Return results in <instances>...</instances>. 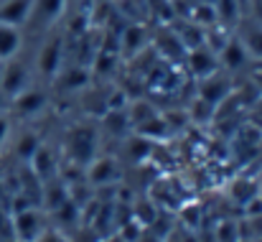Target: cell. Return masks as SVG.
<instances>
[{"label":"cell","mask_w":262,"mask_h":242,"mask_svg":"<svg viewBox=\"0 0 262 242\" xmlns=\"http://www.w3.org/2000/svg\"><path fill=\"white\" fill-rule=\"evenodd\" d=\"M67 153L69 161L89 166L97 158V130L92 125H74L67 133Z\"/></svg>","instance_id":"obj_1"},{"label":"cell","mask_w":262,"mask_h":242,"mask_svg":"<svg viewBox=\"0 0 262 242\" xmlns=\"http://www.w3.org/2000/svg\"><path fill=\"white\" fill-rule=\"evenodd\" d=\"M43 230H46V222L36 207H28L13 214V237L18 242H36Z\"/></svg>","instance_id":"obj_2"},{"label":"cell","mask_w":262,"mask_h":242,"mask_svg":"<svg viewBox=\"0 0 262 242\" xmlns=\"http://www.w3.org/2000/svg\"><path fill=\"white\" fill-rule=\"evenodd\" d=\"M26 87H28V67L23 62H15V59L10 62L8 59V64L0 69V89H3V94L8 99H13Z\"/></svg>","instance_id":"obj_3"},{"label":"cell","mask_w":262,"mask_h":242,"mask_svg":"<svg viewBox=\"0 0 262 242\" xmlns=\"http://www.w3.org/2000/svg\"><path fill=\"white\" fill-rule=\"evenodd\" d=\"M122 178V168L115 158H94L87 166V184L97 186H115Z\"/></svg>","instance_id":"obj_4"},{"label":"cell","mask_w":262,"mask_h":242,"mask_svg":"<svg viewBox=\"0 0 262 242\" xmlns=\"http://www.w3.org/2000/svg\"><path fill=\"white\" fill-rule=\"evenodd\" d=\"M183 62L188 64V72L196 79H204V77H209V74H214L219 69V56L211 49H206V46H196V49L186 51Z\"/></svg>","instance_id":"obj_5"},{"label":"cell","mask_w":262,"mask_h":242,"mask_svg":"<svg viewBox=\"0 0 262 242\" xmlns=\"http://www.w3.org/2000/svg\"><path fill=\"white\" fill-rule=\"evenodd\" d=\"M232 89H234V82L229 79L227 74H219V72H214V74L199 79V97L206 99V102H211L214 107H216L227 94H232Z\"/></svg>","instance_id":"obj_6"},{"label":"cell","mask_w":262,"mask_h":242,"mask_svg":"<svg viewBox=\"0 0 262 242\" xmlns=\"http://www.w3.org/2000/svg\"><path fill=\"white\" fill-rule=\"evenodd\" d=\"M61 62H64V41L61 38H51L43 44L41 54H38V72L49 79H54L61 72Z\"/></svg>","instance_id":"obj_7"},{"label":"cell","mask_w":262,"mask_h":242,"mask_svg":"<svg viewBox=\"0 0 262 242\" xmlns=\"http://www.w3.org/2000/svg\"><path fill=\"white\" fill-rule=\"evenodd\" d=\"M10 105H13L15 115H20V117H33V115H38V112L46 107V94H43L41 89L26 87L23 92H18V94L13 97Z\"/></svg>","instance_id":"obj_8"},{"label":"cell","mask_w":262,"mask_h":242,"mask_svg":"<svg viewBox=\"0 0 262 242\" xmlns=\"http://www.w3.org/2000/svg\"><path fill=\"white\" fill-rule=\"evenodd\" d=\"M216 56H219V64L227 72H242L247 67V62H250V51L245 49V44L239 38H229Z\"/></svg>","instance_id":"obj_9"},{"label":"cell","mask_w":262,"mask_h":242,"mask_svg":"<svg viewBox=\"0 0 262 242\" xmlns=\"http://www.w3.org/2000/svg\"><path fill=\"white\" fill-rule=\"evenodd\" d=\"M64 5H67V0H33V8H31L33 26L41 31V28H49L51 23H56L64 13Z\"/></svg>","instance_id":"obj_10"},{"label":"cell","mask_w":262,"mask_h":242,"mask_svg":"<svg viewBox=\"0 0 262 242\" xmlns=\"http://www.w3.org/2000/svg\"><path fill=\"white\" fill-rule=\"evenodd\" d=\"M145 44H148V33H145V26H143L140 21L127 23V26L122 28V33H120V51H122L125 56L140 54V51L145 49Z\"/></svg>","instance_id":"obj_11"},{"label":"cell","mask_w":262,"mask_h":242,"mask_svg":"<svg viewBox=\"0 0 262 242\" xmlns=\"http://www.w3.org/2000/svg\"><path fill=\"white\" fill-rule=\"evenodd\" d=\"M31 8H33V0H3L0 3V23L20 28L23 23H28Z\"/></svg>","instance_id":"obj_12"},{"label":"cell","mask_w":262,"mask_h":242,"mask_svg":"<svg viewBox=\"0 0 262 242\" xmlns=\"http://www.w3.org/2000/svg\"><path fill=\"white\" fill-rule=\"evenodd\" d=\"M156 46L158 51L168 59V62H183L186 59V46L181 44V38L176 36L173 28H161L158 31V38H156Z\"/></svg>","instance_id":"obj_13"},{"label":"cell","mask_w":262,"mask_h":242,"mask_svg":"<svg viewBox=\"0 0 262 242\" xmlns=\"http://www.w3.org/2000/svg\"><path fill=\"white\" fill-rule=\"evenodd\" d=\"M31 171L38 176V181L43 184V181H51L56 173H59V166H56V158H54V153L46 148V146H41L38 151H36V156L31 158Z\"/></svg>","instance_id":"obj_14"},{"label":"cell","mask_w":262,"mask_h":242,"mask_svg":"<svg viewBox=\"0 0 262 242\" xmlns=\"http://www.w3.org/2000/svg\"><path fill=\"white\" fill-rule=\"evenodd\" d=\"M64 201H69V186L59 178V181H43L41 186V204H46V209H59Z\"/></svg>","instance_id":"obj_15"},{"label":"cell","mask_w":262,"mask_h":242,"mask_svg":"<svg viewBox=\"0 0 262 242\" xmlns=\"http://www.w3.org/2000/svg\"><path fill=\"white\" fill-rule=\"evenodd\" d=\"M239 41L245 44V49L250 51V56L262 59V23L260 21H247V23H242Z\"/></svg>","instance_id":"obj_16"},{"label":"cell","mask_w":262,"mask_h":242,"mask_svg":"<svg viewBox=\"0 0 262 242\" xmlns=\"http://www.w3.org/2000/svg\"><path fill=\"white\" fill-rule=\"evenodd\" d=\"M102 125H104V130H107L110 135H115V138H125V135L133 130L130 117H127V110H107V112L102 115Z\"/></svg>","instance_id":"obj_17"},{"label":"cell","mask_w":262,"mask_h":242,"mask_svg":"<svg viewBox=\"0 0 262 242\" xmlns=\"http://www.w3.org/2000/svg\"><path fill=\"white\" fill-rule=\"evenodd\" d=\"M135 133H138V135H143V138H148V140H153V143H161V140H166V138L171 135L168 123L163 120V115H161V112H156L150 120H145L143 125H138V128H135Z\"/></svg>","instance_id":"obj_18"},{"label":"cell","mask_w":262,"mask_h":242,"mask_svg":"<svg viewBox=\"0 0 262 242\" xmlns=\"http://www.w3.org/2000/svg\"><path fill=\"white\" fill-rule=\"evenodd\" d=\"M20 51V31L15 26L0 23V62L13 59Z\"/></svg>","instance_id":"obj_19"},{"label":"cell","mask_w":262,"mask_h":242,"mask_svg":"<svg viewBox=\"0 0 262 242\" xmlns=\"http://www.w3.org/2000/svg\"><path fill=\"white\" fill-rule=\"evenodd\" d=\"M176 36L181 38V44L191 51V49H196V46H204V33H206V28H201V26H196L193 21H188L186 18V23H181V26H173Z\"/></svg>","instance_id":"obj_20"},{"label":"cell","mask_w":262,"mask_h":242,"mask_svg":"<svg viewBox=\"0 0 262 242\" xmlns=\"http://www.w3.org/2000/svg\"><path fill=\"white\" fill-rule=\"evenodd\" d=\"M260 194V184L255 181V178H237V181H232V186H229V196H232V201H237L239 207H245L250 199H255Z\"/></svg>","instance_id":"obj_21"},{"label":"cell","mask_w":262,"mask_h":242,"mask_svg":"<svg viewBox=\"0 0 262 242\" xmlns=\"http://www.w3.org/2000/svg\"><path fill=\"white\" fill-rule=\"evenodd\" d=\"M214 8H216V21L222 28H232L242 18L239 0H214Z\"/></svg>","instance_id":"obj_22"},{"label":"cell","mask_w":262,"mask_h":242,"mask_svg":"<svg viewBox=\"0 0 262 242\" xmlns=\"http://www.w3.org/2000/svg\"><path fill=\"white\" fill-rule=\"evenodd\" d=\"M153 148H156V143L148 140V138H143V135H138V133H135V135L127 140V146H125L127 158L133 163H145L153 156Z\"/></svg>","instance_id":"obj_23"},{"label":"cell","mask_w":262,"mask_h":242,"mask_svg":"<svg viewBox=\"0 0 262 242\" xmlns=\"http://www.w3.org/2000/svg\"><path fill=\"white\" fill-rule=\"evenodd\" d=\"M188 21H193V23H196V26H201V28L219 26L214 3H206V0H201V3H193V5H191V15H188Z\"/></svg>","instance_id":"obj_24"},{"label":"cell","mask_w":262,"mask_h":242,"mask_svg":"<svg viewBox=\"0 0 262 242\" xmlns=\"http://www.w3.org/2000/svg\"><path fill=\"white\" fill-rule=\"evenodd\" d=\"M89 82V72L87 67H82V64H74V67H69L67 72H61V89H82V87H87Z\"/></svg>","instance_id":"obj_25"},{"label":"cell","mask_w":262,"mask_h":242,"mask_svg":"<svg viewBox=\"0 0 262 242\" xmlns=\"http://www.w3.org/2000/svg\"><path fill=\"white\" fill-rule=\"evenodd\" d=\"M188 120L196 123V125H209V123H214V105L206 102V99H201V97H196V99L191 102Z\"/></svg>","instance_id":"obj_26"},{"label":"cell","mask_w":262,"mask_h":242,"mask_svg":"<svg viewBox=\"0 0 262 242\" xmlns=\"http://www.w3.org/2000/svg\"><path fill=\"white\" fill-rule=\"evenodd\" d=\"M41 146H43V143H41V138H38L36 133H23V135L18 138V143H15V153H18L20 161L28 163L36 156V151H38Z\"/></svg>","instance_id":"obj_27"},{"label":"cell","mask_w":262,"mask_h":242,"mask_svg":"<svg viewBox=\"0 0 262 242\" xmlns=\"http://www.w3.org/2000/svg\"><path fill=\"white\" fill-rule=\"evenodd\" d=\"M242 237V222L224 219L214 227V242H239Z\"/></svg>","instance_id":"obj_28"},{"label":"cell","mask_w":262,"mask_h":242,"mask_svg":"<svg viewBox=\"0 0 262 242\" xmlns=\"http://www.w3.org/2000/svg\"><path fill=\"white\" fill-rule=\"evenodd\" d=\"M156 112H158V110H156L150 102H145V99H138V102H133V105H130V110H127V117H130V125H133V130H135L138 125H143L145 120H150Z\"/></svg>","instance_id":"obj_29"},{"label":"cell","mask_w":262,"mask_h":242,"mask_svg":"<svg viewBox=\"0 0 262 242\" xmlns=\"http://www.w3.org/2000/svg\"><path fill=\"white\" fill-rule=\"evenodd\" d=\"M178 217H181V225L186 227V230H199L201 227V207L196 204V201H191V204H186V207H181L178 209Z\"/></svg>","instance_id":"obj_30"},{"label":"cell","mask_w":262,"mask_h":242,"mask_svg":"<svg viewBox=\"0 0 262 242\" xmlns=\"http://www.w3.org/2000/svg\"><path fill=\"white\" fill-rule=\"evenodd\" d=\"M163 120L168 123V130H171V133L183 130V128H186V123H191V120H188V112H166V115H163Z\"/></svg>","instance_id":"obj_31"},{"label":"cell","mask_w":262,"mask_h":242,"mask_svg":"<svg viewBox=\"0 0 262 242\" xmlns=\"http://www.w3.org/2000/svg\"><path fill=\"white\" fill-rule=\"evenodd\" d=\"M107 110H127V94H125V89H112L107 94Z\"/></svg>","instance_id":"obj_32"},{"label":"cell","mask_w":262,"mask_h":242,"mask_svg":"<svg viewBox=\"0 0 262 242\" xmlns=\"http://www.w3.org/2000/svg\"><path fill=\"white\" fill-rule=\"evenodd\" d=\"M36 242H67V237L61 232H56V230H43Z\"/></svg>","instance_id":"obj_33"},{"label":"cell","mask_w":262,"mask_h":242,"mask_svg":"<svg viewBox=\"0 0 262 242\" xmlns=\"http://www.w3.org/2000/svg\"><path fill=\"white\" fill-rule=\"evenodd\" d=\"M252 107H255V110H252V123H255V125L262 130V97L255 102V105H252Z\"/></svg>","instance_id":"obj_34"},{"label":"cell","mask_w":262,"mask_h":242,"mask_svg":"<svg viewBox=\"0 0 262 242\" xmlns=\"http://www.w3.org/2000/svg\"><path fill=\"white\" fill-rule=\"evenodd\" d=\"M8 133H10V120H8V117L0 112V143H5Z\"/></svg>","instance_id":"obj_35"},{"label":"cell","mask_w":262,"mask_h":242,"mask_svg":"<svg viewBox=\"0 0 262 242\" xmlns=\"http://www.w3.org/2000/svg\"><path fill=\"white\" fill-rule=\"evenodd\" d=\"M252 77L262 79V59H257V62H255V72H252Z\"/></svg>","instance_id":"obj_36"},{"label":"cell","mask_w":262,"mask_h":242,"mask_svg":"<svg viewBox=\"0 0 262 242\" xmlns=\"http://www.w3.org/2000/svg\"><path fill=\"white\" fill-rule=\"evenodd\" d=\"M99 242H125V240H122L120 235H107V237H102Z\"/></svg>","instance_id":"obj_37"},{"label":"cell","mask_w":262,"mask_h":242,"mask_svg":"<svg viewBox=\"0 0 262 242\" xmlns=\"http://www.w3.org/2000/svg\"><path fill=\"white\" fill-rule=\"evenodd\" d=\"M5 107H8V97H5V94H3V89H0V112H3Z\"/></svg>","instance_id":"obj_38"},{"label":"cell","mask_w":262,"mask_h":242,"mask_svg":"<svg viewBox=\"0 0 262 242\" xmlns=\"http://www.w3.org/2000/svg\"><path fill=\"white\" fill-rule=\"evenodd\" d=\"M252 242H262V235H255V237H250Z\"/></svg>","instance_id":"obj_39"},{"label":"cell","mask_w":262,"mask_h":242,"mask_svg":"<svg viewBox=\"0 0 262 242\" xmlns=\"http://www.w3.org/2000/svg\"><path fill=\"white\" fill-rule=\"evenodd\" d=\"M239 242H252L250 237H239Z\"/></svg>","instance_id":"obj_40"},{"label":"cell","mask_w":262,"mask_h":242,"mask_svg":"<svg viewBox=\"0 0 262 242\" xmlns=\"http://www.w3.org/2000/svg\"><path fill=\"white\" fill-rule=\"evenodd\" d=\"M257 184H260V191H262V171H260V181H257Z\"/></svg>","instance_id":"obj_41"},{"label":"cell","mask_w":262,"mask_h":242,"mask_svg":"<svg viewBox=\"0 0 262 242\" xmlns=\"http://www.w3.org/2000/svg\"><path fill=\"white\" fill-rule=\"evenodd\" d=\"M112 3H122V0H112Z\"/></svg>","instance_id":"obj_42"},{"label":"cell","mask_w":262,"mask_h":242,"mask_svg":"<svg viewBox=\"0 0 262 242\" xmlns=\"http://www.w3.org/2000/svg\"><path fill=\"white\" fill-rule=\"evenodd\" d=\"M0 69H3V64H0Z\"/></svg>","instance_id":"obj_43"},{"label":"cell","mask_w":262,"mask_h":242,"mask_svg":"<svg viewBox=\"0 0 262 242\" xmlns=\"http://www.w3.org/2000/svg\"><path fill=\"white\" fill-rule=\"evenodd\" d=\"M260 196H262V191H260Z\"/></svg>","instance_id":"obj_44"}]
</instances>
